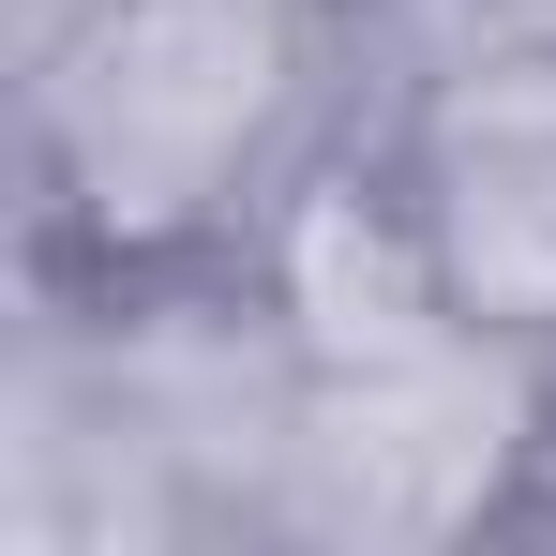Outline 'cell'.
Returning <instances> with one entry per match:
<instances>
[{"label":"cell","instance_id":"1","mask_svg":"<svg viewBox=\"0 0 556 556\" xmlns=\"http://www.w3.org/2000/svg\"><path fill=\"white\" fill-rule=\"evenodd\" d=\"M286 76V0H121L105 15V46L76 61V166L121 226H151V211H181L241 136H256V105Z\"/></svg>","mask_w":556,"mask_h":556},{"label":"cell","instance_id":"2","mask_svg":"<svg viewBox=\"0 0 556 556\" xmlns=\"http://www.w3.org/2000/svg\"><path fill=\"white\" fill-rule=\"evenodd\" d=\"M496 421H511V391L481 362H452L437 331L391 362H331V406L301 437V511L362 527V542H421L496 481Z\"/></svg>","mask_w":556,"mask_h":556},{"label":"cell","instance_id":"3","mask_svg":"<svg viewBox=\"0 0 556 556\" xmlns=\"http://www.w3.org/2000/svg\"><path fill=\"white\" fill-rule=\"evenodd\" d=\"M437 256L481 316H556V46L481 61L437 121Z\"/></svg>","mask_w":556,"mask_h":556},{"label":"cell","instance_id":"4","mask_svg":"<svg viewBox=\"0 0 556 556\" xmlns=\"http://www.w3.org/2000/svg\"><path fill=\"white\" fill-rule=\"evenodd\" d=\"M301 331H316L331 362L421 346V271H406L391 226H362V195H316V211H301Z\"/></svg>","mask_w":556,"mask_h":556}]
</instances>
